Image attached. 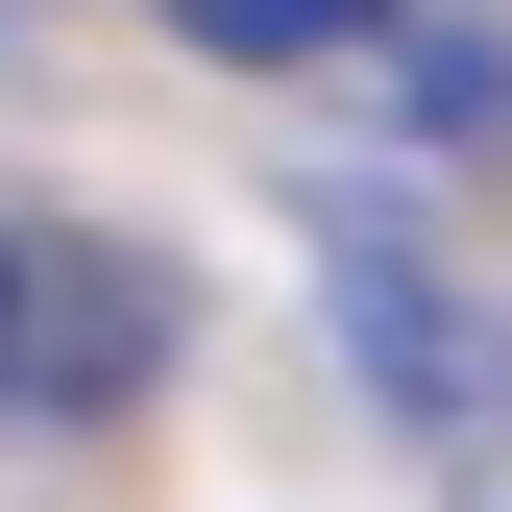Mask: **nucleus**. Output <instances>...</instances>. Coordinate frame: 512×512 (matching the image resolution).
Wrapping results in <instances>:
<instances>
[{
    "label": "nucleus",
    "mask_w": 512,
    "mask_h": 512,
    "mask_svg": "<svg viewBox=\"0 0 512 512\" xmlns=\"http://www.w3.org/2000/svg\"><path fill=\"white\" fill-rule=\"evenodd\" d=\"M147 25H196V49H244V74H293V49H366L391 0H147Z\"/></svg>",
    "instance_id": "obj_2"
},
{
    "label": "nucleus",
    "mask_w": 512,
    "mask_h": 512,
    "mask_svg": "<svg viewBox=\"0 0 512 512\" xmlns=\"http://www.w3.org/2000/svg\"><path fill=\"white\" fill-rule=\"evenodd\" d=\"M171 366V293L74 220H0V415H122Z\"/></svg>",
    "instance_id": "obj_1"
}]
</instances>
